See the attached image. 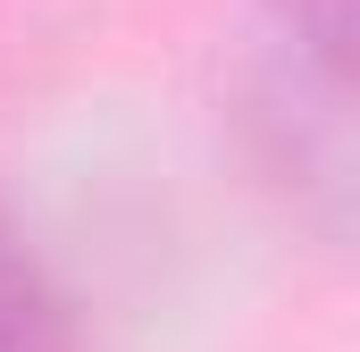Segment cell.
Returning a JSON list of instances; mask_svg holds the SVG:
<instances>
[{"instance_id":"1","label":"cell","mask_w":360,"mask_h":352,"mask_svg":"<svg viewBox=\"0 0 360 352\" xmlns=\"http://www.w3.org/2000/svg\"><path fill=\"white\" fill-rule=\"evenodd\" d=\"M218 126L243 184L310 244L319 260H344L360 227V126H352V68L285 42L269 25L243 34L226 59Z\"/></svg>"},{"instance_id":"2","label":"cell","mask_w":360,"mask_h":352,"mask_svg":"<svg viewBox=\"0 0 360 352\" xmlns=\"http://www.w3.org/2000/svg\"><path fill=\"white\" fill-rule=\"evenodd\" d=\"M0 352H84V294L17 210H0Z\"/></svg>"},{"instance_id":"3","label":"cell","mask_w":360,"mask_h":352,"mask_svg":"<svg viewBox=\"0 0 360 352\" xmlns=\"http://www.w3.org/2000/svg\"><path fill=\"white\" fill-rule=\"evenodd\" d=\"M252 25H269V34H285V42H302V51L352 68L360 8H352V0H252Z\"/></svg>"}]
</instances>
